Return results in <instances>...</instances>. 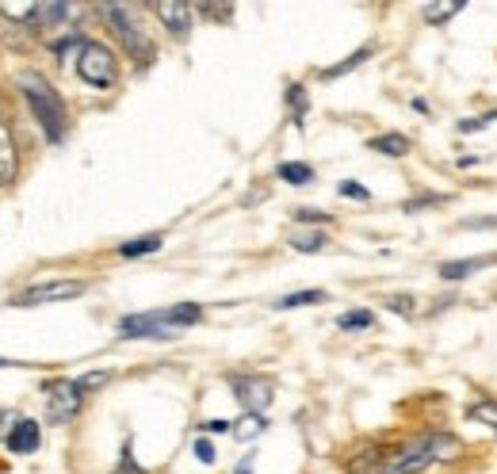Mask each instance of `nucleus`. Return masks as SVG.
Here are the masks:
<instances>
[{
  "instance_id": "17",
  "label": "nucleus",
  "mask_w": 497,
  "mask_h": 474,
  "mask_svg": "<svg viewBox=\"0 0 497 474\" xmlns=\"http://www.w3.org/2000/svg\"><path fill=\"white\" fill-rule=\"evenodd\" d=\"M367 149H372V153H382V157H405V153L413 149V142H410L405 134H398V131H387V134L367 138Z\"/></svg>"
},
{
  "instance_id": "31",
  "label": "nucleus",
  "mask_w": 497,
  "mask_h": 474,
  "mask_svg": "<svg viewBox=\"0 0 497 474\" xmlns=\"http://www.w3.org/2000/svg\"><path fill=\"white\" fill-rule=\"evenodd\" d=\"M291 219L302 222V226H325V222H333V214H329V211H314V207H299V211H291Z\"/></svg>"
},
{
  "instance_id": "28",
  "label": "nucleus",
  "mask_w": 497,
  "mask_h": 474,
  "mask_svg": "<svg viewBox=\"0 0 497 474\" xmlns=\"http://www.w3.org/2000/svg\"><path fill=\"white\" fill-rule=\"evenodd\" d=\"M444 203H452V196H444V191H429V196L405 199L402 211H405V214H417V211H425V207H444Z\"/></svg>"
},
{
  "instance_id": "20",
  "label": "nucleus",
  "mask_w": 497,
  "mask_h": 474,
  "mask_svg": "<svg viewBox=\"0 0 497 474\" xmlns=\"http://www.w3.org/2000/svg\"><path fill=\"white\" fill-rule=\"evenodd\" d=\"M276 181H284L291 188H306V184H314V165H306V161H284L276 169Z\"/></svg>"
},
{
  "instance_id": "30",
  "label": "nucleus",
  "mask_w": 497,
  "mask_h": 474,
  "mask_svg": "<svg viewBox=\"0 0 497 474\" xmlns=\"http://www.w3.org/2000/svg\"><path fill=\"white\" fill-rule=\"evenodd\" d=\"M111 474H146V467L134 459V447H131V437L123 440V452H119V463H115Z\"/></svg>"
},
{
  "instance_id": "2",
  "label": "nucleus",
  "mask_w": 497,
  "mask_h": 474,
  "mask_svg": "<svg viewBox=\"0 0 497 474\" xmlns=\"http://www.w3.org/2000/svg\"><path fill=\"white\" fill-rule=\"evenodd\" d=\"M100 16L108 20V31L119 38L123 54L134 61L138 69L153 66V58H157V43L146 35V28L138 23V8L131 4H100Z\"/></svg>"
},
{
  "instance_id": "16",
  "label": "nucleus",
  "mask_w": 497,
  "mask_h": 474,
  "mask_svg": "<svg viewBox=\"0 0 497 474\" xmlns=\"http://www.w3.org/2000/svg\"><path fill=\"white\" fill-rule=\"evenodd\" d=\"M157 317L169 329H188V325H199L203 322V306L199 302H176V306H164V310H157Z\"/></svg>"
},
{
  "instance_id": "39",
  "label": "nucleus",
  "mask_w": 497,
  "mask_h": 474,
  "mask_svg": "<svg viewBox=\"0 0 497 474\" xmlns=\"http://www.w3.org/2000/svg\"><path fill=\"white\" fill-rule=\"evenodd\" d=\"M16 414H12V409H0V440H8V432L16 429Z\"/></svg>"
},
{
  "instance_id": "36",
  "label": "nucleus",
  "mask_w": 497,
  "mask_h": 474,
  "mask_svg": "<svg viewBox=\"0 0 497 474\" xmlns=\"http://www.w3.org/2000/svg\"><path fill=\"white\" fill-rule=\"evenodd\" d=\"M203 437H222V432H234V421H226V417H211V421H203Z\"/></svg>"
},
{
  "instance_id": "42",
  "label": "nucleus",
  "mask_w": 497,
  "mask_h": 474,
  "mask_svg": "<svg viewBox=\"0 0 497 474\" xmlns=\"http://www.w3.org/2000/svg\"><path fill=\"white\" fill-rule=\"evenodd\" d=\"M0 367H28V364H20V360H4V356H0Z\"/></svg>"
},
{
  "instance_id": "26",
  "label": "nucleus",
  "mask_w": 497,
  "mask_h": 474,
  "mask_svg": "<svg viewBox=\"0 0 497 474\" xmlns=\"http://www.w3.org/2000/svg\"><path fill=\"white\" fill-rule=\"evenodd\" d=\"M463 8H467L463 0H455V4H425V12H421V16H425V23H429V28H440V23L455 20Z\"/></svg>"
},
{
  "instance_id": "15",
  "label": "nucleus",
  "mask_w": 497,
  "mask_h": 474,
  "mask_svg": "<svg viewBox=\"0 0 497 474\" xmlns=\"http://www.w3.org/2000/svg\"><path fill=\"white\" fill-rule=\"evenodd\" d=\"M20 173V153H16V138H12V126L0 119V188H8Z\"/></svg>"
},
{
  "instance_id": "40",
  "label": "nucleus",
  "mask_w": 497,
  "mask_h": 474,
  "mask_svg": "<svg viewBox=\"0 0 497 474\" xmlns=\"http://www.w3.org/2000/svg\"><path fill=\"white\" fill-rule=\"evenodd\" d=\"M253 467H257V455H245L241 463L234 467V474H253Z\"/></svg>"
},
{
  "instance_id": "35",
  "label": "nucleus",
  "mask_w": 497,
  "mask_h": 474,
  "mask_svg": "<svg viewBox=\"0 0 497 474\" xmlns=\"http://www.w3.org/2000/svg\"><path fill=\"white\" fill-rule=\"evenodd\" d=\"M337 191H341L344 199H360V203L372 199V191H367L364 184H356V181H341V184H337Z\"/></svg>"
},
{
  "instance_id": "11",
  "label": "nucleus",
  "mask_w": 497,
  "mask_h": 474,
  "mask_svg": "<svg viewBox=\"0 0 497 474\" xmlns=\"http://www.w3.org/2000/svg\"><path fill=\"white\" fill-rule=\"evenodd\" d=\"M497 264V253H482V256H463V261H444L437 268V276L444 284H459V279H470L475 272H486V268Z\"/></svg>"
},
{
  "instance_id": "22",
  "label": "nucleus",
  "mask_w": 497,
  "mask_h": 474,
  "mask_svg": "<svg viewBox=\"0 0 497 474\" xmlns=\"http://www.w3.org/2000/svg\"><path fill=\"white\" fill-rule=\"evenodd\" d=\"M161 245H164V234H142V237H134V241H123V245H119V256H123V261H134V256L157 253Z\"/></svg>"
},
{
  "instance_id": "5",
  "label": "nucleus",
  "mask_w": 497,
  "mask_h": 474,
  "mask_svg": "<svg viewBox=\"0 0 497 474\" xmlns=\"http://www.w3.org/2000/svg\"><path fill=\"white\" fill-rule=\"evenodd\" d=\"M387 463H390L394 474H425L429 467H437V459H432L429 437H425V432H417V437L387 444Z\"/></svg>"
},
{
  "instance_id": "23",
  "label": "nucleus",
  "mask_w": 497,
  "mask_h": 474,
  "mask_svg": "<svg viewBox=\"0 0 497 474\" xmlns=\"http://www.w3.org/2000/svg\"><path fill=\"white\" fill-rule=\"evenodd\" d=\"M317 302H329V294L325 291H291L272 302V310H302V306H317Z\"/></svg>"
},
{
  "instance_id": "33",
  "label": "nucleus",
  "mask_w": 497,
  "mask_h": 474,
  "mask_svg": "<svg viewBox=\"0 0 497 474\" xmlns=\"http://www.w3.org/2000/svg\"><path fill=\"white\" fill-rule=\"evenodd\" d=\"M382 302H387V310L402 314V317H413V314H417V306H413L417 299H413V294H387Z\"/></svg>"
},
{
  "instance_id": "24",
  "label": "nucleus",
  "mask_w": 497,
  "mask_h": 474,
  "mask_svg": "<svg viewBox=\"0 0 497 474\" xmlns=\"http://www.w3.org/2000/svg\"><path fill=\"white\" fill-rule=\"evenodd\" d=\"M284 100H287L291 123H295V126H302V119H306V111H310V96H306V84H287V92H284Z\"/></svg>"
},
{
  "instance_id": "32",
  "label": "nucleus",
  "mask_w": 497,
  "mask_h": 474,
  "mask_svg": "<svg viewBox=\"0 0 497 474\" xmlns=\"http://www.w3.org/2000/svg\"><path fill=\"white\" fill-rule=\"evenodd\" d=\"M111 379H115L111 371H84V375L76 379V387H81L84 394H92V390H100V387H108Z\"/></svg>"
},
{
  "instance_id": "7",
  "label": "nucleus",
  "mask_w": 497,
  "mask_h": 474,
  "mask_svg": "<svg viewBox=\"0 0 497 474\" xmlns=\"http://www.w3.org/2000/svg\"><path fill=\"white\" fill-rule=\"evenodd\" d=\"M229 390H234V398L245 414H264L276 402V387L264 375H229Z\"/></svg>"
},
{
  "instance_id": "8",
  "label": "nucleus",
  "mask_w": 497,
  "mask_h": 474,
  "mask_svg": "<svg viewBox=\"0 0 497 474\" xmlns=\"http://www.w3.org/2000/svg\"><path fill=\"white\" fill-rule=\"evenodd\" d=\"M119 337L123 341H176L180 333L164 325L157 310H146V314H126L119 322Z\"/></svg>"
},
{
  "instance_id": "29",
  "label": "nucleus",
  "mask_w": 497,
  "mask_h": 474,
  "mask_svg": "<svg viewBox=\"0 0 497 474\" xmlns=\"http://www.w3.org/2000/svg\"><path fill=\"white\" fill-rule=\"evenodd\" d=\"M497 123V111H482V115H470V119H459L455 131L459 134H478V131H490Z\"/></svg>"
},
{
  "instance_id": "18",
  "label": "nucleus",
  "mask_w": 497,
  "mask_h": 474,
  "mask_svg": "<svg viewBox=\"0 0 497 474\" xmlns=\"http://www.w3.org/2000/svg\"><path fill=\"white\" fill-rule=\"evenodd\" d=\"M372 54H375V43H364L360 50H352V54L344 58V61H337V66H325V69H322V81H337V76L352 73V69H360V66H364V61L372 58Z\"/></svg>"
},
{
  "instance_id": "9",
  "label": "nucleus",
  "mask_w": 497,
  "mask_h": 474,
  "mask_svg": "<svg viewBox=\"0 0 497 474\" xmlns=\"http://www.w3.org/2000/svg\"><path fill=\"white\" fill-rule=\"evenodd\" d=\"M149 12L161 20V28L169 31L176 43H184L191 35V16H196V8L191 4H180V0H169V4H149Z\"/></svg>"
},
{
  "instance_id": "14",
  "label": "nucleus",
  "mask_w": 497,
  "mask_h": 474,
  "mask_svg": "<svg viewBox=\"0 0 497 474\" xmlns=\"http://www.w3.org/2000/svg\"><path fill=\"white\" fill-rule=\"evenodd\" d=\"M425 437H429V447H432V459H437V463H455V459H463V452H467L463 440L448 429H425Z\"/></svg>"
},
{
  "instance_id": "41",
  "label": "nucleus",
  "mask_w": 497,
  "mask_h": 474,
  "mask_svg": "<svg viewBox=\"0 0 497 474\" xmlns=\"http://www.w3.org/2000/svg\"><path fill=\"white\" fill-rule=\"evenodd\" d=\"M410 104H413V111H421V115H432V108H429V100H421V96H413Z\"/></svg>"
},
{
  "instance_id": "3",
  "label": "nucleus",
  "mask_w": 497,
  "mask_h": 474,
  "mask_svg": "<svg viewBox=\"0 0 497 474\" xmlns=\"http://www.w3.org/2000/svg\"><path fill=\"white\" fill-rule=\"evenodd\" d=\"M76 76L96 88V92H108V88L119 84V58H115V50L108 43H96V38H88L81 46V54H76Z\"/></svg>"
},
{
  "instance_id": "21",
  "label": "nucleus",
  "mask_w": 497,
  "mask_h": 474,
  "mask_svg": "<svg viewBox=\"0 0 497 474\" xmlns=\"http://www.w3.org/2000/svg\"><path fill=\"white\" fill-rule=\"evenodd\" d=\"M287 245L295 253H325L329 249V234L325 229H299V234H291Z\"/></svg>"
},
{
  "instance_id": "13",
  "label": "nucleus",
  "mask_w": 497,
  "mask_h": 474,
  "mask_svg": "<svg viewBox=\"0 0 497 474\" xmlns=\"http://www.w3.org/2000/svg\"><path fill=\"white\" fill-rule=\"evenodd\" d=\"M73 16V8L69 4H35L31 12V20H28V28L35 35H50V31H58V28H66V20Z\"/></svg>"
},
{
  "instance_id": "38",
  "label": "nucleus",
  "mask_w": 497,
  "mask_h": 474,
  "mask_svg": "<svg viewBox=\"0 0 497 474\" xmlns=\"http://www.w3.org/2000/svg\"><path fill=\"white\" fill-rule=\"evenodd\" d=\"M196 12H199V16H211V20H229V16H234V8H229V4H199Z\"/></svg>"
},
{
  "instance_id": "1",
  "label": "nucleus",
  "mask_w": 497,
  "mask_h": 474,
  "mask_svg": "<svg viewBox=\"0 0 497 474\" xmlns=\"http://www.w3.org/2000/svg\"><path fill=\"white\" fill-rule=\"evenodd\" d=\"M20 88H23V100H28V108L35 115V123L43 126L46 142H66L69 134V111H66V100L58 96V88L46 81L43 73H20Z\"/></svg>"
},
{
  "instance_id": "10",
  "label": "nucleus",
  "mask_w": 497,
  "mask_h": 474,
  "mask_svg": "<svg viewBox=\"0 0 497 474\" xmlns=\"http://www.w3.org/2000/svg\"><path fill=\"white\" fill-rule=\"evenodd\" d=\"M344 474H394L387 463V444H364L356 455L344 459Z\"/></svg>"
},
{
  "instance_id": "27",
  "label": "nucleus",
  "mask_w": 497,
  "mask_h": 474,
  "mask_svg": "<svg viewBox=\"0 0 497 474\" xmlns=\"http://www.w3.org/2000/svg\"><path fill=\"white\" fill-rule=\"evenodd\" d=\"M467 421H482V425H490L497 432V398H478L467 406Z\"/></svg>"
},
{
  "instance_id": "25",
  "label": "nucleus",
  "mask_w": 497,
  "mask_h": 474,
  "mask_svg": "<svg viewBox=\"0 0 497 474\" xmlns=\"http://www.w3.org/2000/svg\"><path fill=\"white\" fill-rule=\"evenodd\" d=\"M337 329L344 333H360V329H375V314L367 310V306H356V310H344L337 317Z\"/></svg>"
},
{
  "instance_id": "12",
  "label": "nucleus",
  "mask_w": 497,
  "mask_h": 474,
  "mask_svg": "<svg viewBox=\"0 0 497 474\" xmlns=\"http://www.w3.org/2000/svg\"><path fill=\"white\" fill-rule=\"evenodd\" d=\"M4 444H8L12 455H35L38 444H43V425H38V421H31V417H20L16 429L8 432Z\"/></svg>"
},
{
  "instance_id": "34",
  "label": "nucleus",
  "mask_w": 497,
  "mask_h": 474,
  "mask_svg": "<svg viewBox=\"0 0 497 474\" xmlns=\"http://www.w3.org/2000/svg\"><path fill=\"white\" fill-rule=\"evenodd\" d=\"M191 452H196V459H199V463H203V467H211V463H214V459H219V452H214V444H211L207 437H199L196 444H191Z\"/></svg>"
},
{
  "instance_id": "19",
  "label": "nucleus",
  "mask_w": 497,
  "mask_h": 474,
  "mask_svg": "<svg viewBox=\"0 0 497 474\" xmlns=\"http://www.w3.org/2000/svg\"><path fill=\"white\" fill-rule=\"evenodd\" d=\"M264 432H268V417H264V414H241V417L234 421V432H229V437L241 440V444H249V440L264 437Z\"/></svg>"
},
{
  "instance_id": "6",
  "label": "nucleus",
  "mask_w": 497,
  "mask_h": 474,
  "mask_svg": "<svg viewBox=\"0 0 497 474\" xmlns=\"http://www.w3.org/2000/svg\"><path fill=\"white\" fill-rule=\"evenodd\" d=\"M88 291V279H46L12 299V306H46V302H69Z\"/></svg>"
},
{
  "instance_id": "37",
  "label": "nucleus",
  "mask_w": 497,
  "mask_h": 474,
  "mask_svg": "<svg viewBox=\"0 0 497 474\" xmlns=\"http://www.w3.org/2000/svg\"><path fill=\"white\" fill-rule=\"evenodd\" d=\"M459 229H497V214H470L459 222Z\"/></svg>"
},
{
  "instance_id": "4",
  "label": "nucleus",
  "mask_w": 497,
  "mask_h": 474,
  "mask_svg": "<svg viewBox=\"0 0 497 474\" xmlns=\"http://www.w3.org/2000/svg\"><path fill=\"white\" fill-rule=\"evenodd\" d=\"M43 402H46V421L50 425H66L84 409L88 394L76 387V379H54L43 387Z\"/></svg>"
}]
</instances>
